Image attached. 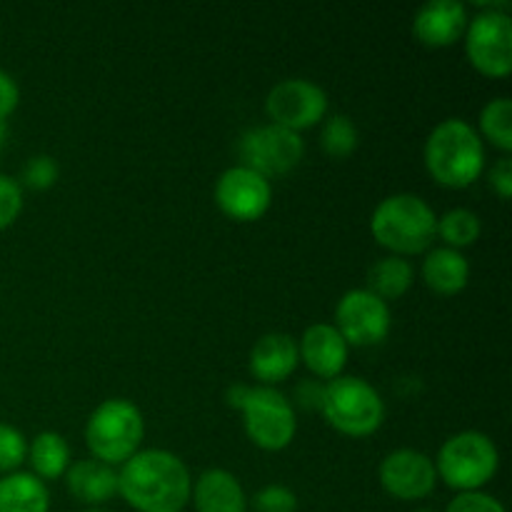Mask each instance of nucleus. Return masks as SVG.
<instances>
[{
	"mask_svg": "<svg viewBox=\"0 0 512 512\" xmlns=\"http://www.w3.org/2000/svg\"><path fill=\"white\" fill-rule=\"evenodd\" d=\"M410 285H413V265L400 255L378 260L368 273V290L385 303L408 293Z\"/></svg>",
	"mask_w": 512,
	"mask_h": 512,
	"instance_id": "obj_22",
	"label": "nucleus"
},
{
	"mask_svg": "<svg viewBox=\"0 0 512 512\" xmlns=\"http://www.w3.org/2000/svg\"><path fill=\"white\" fill-rule=\"evenodd\" d=\"M415 512H435V510H430V508H420V510H415Z\"/></svg>",
	"mask_w": 512,
	"mask_h": 512,
	"instance_id": "obj_36",
	"label": "nucleus"
},
{
	"mask_svg": "<svg viewBox=\"0 0 512 512\" xmlns=\"http://www.w3.org/2000/svg\"><path fill=\"white\" fill-rule=\"evenodd\" d=\"M438 215L420 195L398 193L380 200L370 218L373 238L395 255H418L435 238Z\"/></svg>",
	"mask_w": 512,
	"mask_h": 512,
	"instance_id": "obj_3",
	"label": "nucleus"
},
{
	"mask_svg": "<svg viewBox=\"0 0 512 512\" xmlns=\"http://www.w3.org/2000/svg\"><path fill=\"white\" fill-rule=\"evenodd\" d=\"M118 493L138 512H180L193 493V480L178 455L143 450L120 468Z\"/></svg>",
	"mask_w": 512,
	"mask_h": 512,
	"instance_id": "obj_1",
	"label": "nucleus"
},
{
	"mask_svg": "<svg viewBox=\"0 0 512 512\" xmlns=\"http://www.w3.org/2000/svg\"><path fill=\"white\" fill-rule=\"evenodd\" d=\"M58 180V163L50 155L30 158L23 168V183L33 190H48Z\"/></svg>",
	"mask_w": 512,
	"mask_h": 512,
	"instance_id": "obj_29",
	"label": "nucleus"
},
{
	"mask_svg": "<svg viewBox=\"0 0 512 512\" xmlns=\"http://www.w3.org/2000/svg\"><path fill=\"white\" fill-rule=\"evenodd\" d=\"M68 490L75 500L90 505H103L118 493V473L100 460H78L65 473Z\"/></svg>",
	"mask_w": 512,
	"mask_h": 512,
	"instance_id": "obj_18",
	"label": "nucleus"
},
{
	"mask_svg": "<svg viewBox=\"0 0 512 512\" xmlns=\"http://www.w3.org/2000/svg\"><path fill=\"white\" fill-rule=\"evenodd\" d=\"M468 28V10L460 0H430L415 13L413 30L420 43L445 48L460 40Z\"/></svg>",
	"mask_w": 512,
	"mask_h": 512,
	"instance_id": "obj_15",
	"label": "nucleus"
},
{
	"mask_svg": "<svg viewBox=\"0 0 512 512\" xmlns=\"http://www.w3.org/2000/svg\"><path fill=\"white\" fill-rule=\"evenodd\" d=\"M380 483L398 500H423L435 490L438 473H435V463L425 453L400 448L385 455L380 463Z\"/></svg>",
	"mask_w": 512,
	"mask_h": 512,
	"instance_id": "obj_13",
	"label": "nucleus"
},
{
	"mask_svg": "<svg viewBox=\"0 0 512 512\" xmlns=\"http://www.w3.org/2000/svg\"><path fill=\"white\" fill-rule=\"evenodd\" d=\"M28 458V443L13 425L0 423V473H15Z\"/></svg>",
	"mask_w": 512,
	"mask_h": 512,
	"instance_id": "obj_26",
	"label": "nucleus"
},
{
	"mask_svg": "<svg viewBox=\"0 0 512 512\" xmlns=\"http://www.w3.org/2000/svg\"><path fill=\"white\" fill-rule=\"evenodd\" d=\"M423 278L430 290L440 295H455L468 285L470 263L460 250L435 248L425 255Z\"/></svg>",
	"mask_w": 512,
	"mask_h": 512,
	"instance_id": "obj_19",
	"label": "nucleus"
},
{
	"mask_svg": "<svg viewBox=\"0 0 512 512\" xmlns=\"http://www.w3.org/2000/svg\"><path fill=\"white\" fill-rule=\"evenodd\" d=\"M5 135H8V125H5V120L0 118V143L5 140Z\"/></svg>",
	"mask_w": 512,
	"mask_h": 512,
	"instance_id": "obj_34",
	"label": "nucleus"
},
{
	"mask_svg": "<svg viewBox=\"0 0 512 512\" xmlns=\"http://www.w3.org/2000/svg\"><path fill=\"white\" fill-rule=\"evenodd\" d=\"M305 145L300 133L280 125H260L240 138V158L245 168L255 170L263 178H275L293 170L303 160Z\"/></svg>",
	"mask_w": 512,
	"mask_h": 512,
	"instance_id": "obj_9",
	"label": "nucleus"
},
{
	"mask_svg": "<svg viewBox=\"0 0 512 512\" xmlns=\"http://www.w3.org/2000/svg\"><path fill=\"white\" fill-rule=\"evenodd\" d=\"M143 415L130 400L113 398L100 403L85 425V443L95 460L105 465H123L138 453L143 443Z\"/></svg>",
	"mask_w": 512,
	"mask_h": 512,
	"instance_id": "obj_4",
	"label": "nucleus"
},
{
	"mask_svg": "<svg viewBox=\"0 0 512 512\" xmlns=\"http://www.w3.org/2000/svg\"><path fill=\"white\" fill-rule=\"evenodd\" d=\"M255 512H295L298 510V498L285 485H265L253 500Z\"/></svg>",
	"mask_w": 512,
	"mask_h": 512,
	"instance_id": "obj_27",
	"label": "nucleus"
},
{
	"mask_svg": "<svg viewBox=\"0 0 512 512\" xmlns=\"http://www.w3.org/2000/svg\"><path fill=\"white\" fill-rule=\"evenodd\" d=\"M243 425L248 438L263 450H283L293 443L298 420H295L293 403L280 390L258 385L245 390L240 403Z\"/></svg>",
	"mask_w": 512,
	"mask_h": 512,
	"instance_id": "obj_7",
	"label": "nucleus"
},
{
	"mask_svg": "<svg viewBox=\"0 0 512 512\" xmlns=\"http://www.w3.org/2000/svg\"><path fill=\"white\" fill-rule=\"evenodd\" d=\"M265 110H268L273 125L300 133V130L313 128L315 123L325 118V113H328V95L313 80H280L268 93Z\"/></svg>",
	"mask_w": 512,
	"mask_h": 512,
	"instance_id": "obj_11",
	"label": "nucleus"
},
{
	"mask_svg": "<svg viewBox=\"0 0 512 512\" xmlns=\"http://www.w3.org/2000/svg\"><path fill=\"white\" fill-rule=\"evenodd\" d=\"M325 385L318 383V380H303V383L295 388V400H298L300 408L305 410H320L323 405Z\"/></svg>",
	"mask_w": 512,
	"mask_h": 512,
	"instance_id": "obj_31",
	"label": "nucleus"
},
{
	"mask_svg": "<svg viewBox=\"0 0 512 512\" xmlns=\"http://www.w3.org/2000/svg\"><path fill=\"white\" fill-rule=\"evenodd\" d=\"M28 460L33 465L35 478L55 480L68 473L70 468V448L63 435L40 433L28 448Z\"/></svg>",
	"mask_w": 512,
	"mask_h": 512,
	"instance_id": "obj_21",
	"label": "nucleus"
},
{
	"mask_svg": "<svg viewBox=\"0 0 512 512\" xmlns=\"http://www.w3.org/2000/svg\"><path fill=\"white\" fill-rule=\"evenodd\" d=\"M320 145L330 158H348L358 148V128L348 115H330L320 133Z\"/></svg>",
	"mask_w": 512,
	"mask_h": 512,
	"instance_id": "obj_25",
	"label": "nucleus"
},
{
	"mask_svg": "<svg viewBox=\"0 0 512 512\" xmlns=\"http://www.w3.org/2000/svg\"><path fill=\"white\" fill-rule=\"evenodd\" d=\"M390 325V308L385 300L370 293L368 288L348 290L338 300L335 308V330L343 335V340L355 348L365 345H378L388 338Z\"/></svg>",
	"mask_w": 512,
	"mask_h": 512,
	"instance_id": "obj_10",
	"label": "nucleus"
},
{
	"mask_svg": "<svg viewBox=\"0 0 512 512\" xmlns=\"http://www.w3.org/2000/svg\"><path fill=\"white\" fill-rule=\"evenodd\" d=\"M348 350L350 345L335 330V325L315 323L303 333L298 355L308 365L310 373L325 380H335L348 363Z\"/></svg>",
	"mask_w": 512,
	"mask_h": 512,
	"instance_id": "obj_14",
	"label": "nucleus"
},
{
	"mask_svg": "<svg viewBox=\"0 0 512 512\" xmlns=\"http://www.w3.org/2000/svg\"><path fill=\"white\" fill-rule=\"evenodd\" d=\"M435 235L445 240V248H468L480 238V218L468 208H453L438 218Z\"/></svg>",
	"mask_w": 512,
	"mask_h": 512,
	"instance_id": "obj_23",
	"label": "nucleus"
},
{
	"mask_svg": "<svg viewBox=\"0 0 512 512\" xmlns=\"http://www.w3.org/2000/svg\"><path fill=\"white\" fill-rule=\"evenodd\" d=\"M445 512H505V508L498 498L475 490V493H460Z\"/></svg>",
	"mask_w": 512,
	"mask_h": 512,
	"instance_id": "obj_30",
	"label": "nucleus"
},
{
	"mask_svg": "<svg viewBox=\"0 0 512 512\" xmlns=\"http://www.w3.org/2000/svg\"><path fill=\"white\" fill-rule=\"evenodd\" d=\"M215 200L228 218L238 220V223H250L268 213L273 188H270V180L255 170L245 168V165H233L215 183Z\"/></svg>",
	"mask_w": 512,
	"mask_h": 512,
	"instance_id": "obj_12",
	"label": "nucleus"
},
{
	"mask_svg": "<svg viewBox=\"0 0 512 512\" xmlns=\"http://www.w3.org/2000/svg\"><path fill=\"white\" fill-rule=\"evenodd\" d=\"M320 413L338 433L350 435V438H365L383 425L385 403L368 380L338 375L335 380L325 383Z\"/></svg>",
	"mask_w": 512,
	"mask_h": 512,
	"instance_id": "obj_5",
	"label": "nucleus"
},
{
	"mask_svg": "<svg viewBox=\"0 0 512 512\" xmlns=\"http://www.w3.org/2000/svg\"><path fill=\"white\" fill-rule=\"evenodd\" d=\"M490 185H493L495 193L503 200H508L512 195V160L500 158L498 163L490 170Z\"/></svg>",
	"mask_w": 512,
	"mask_h": 512,
	"instance_id": "obj_32",
	"label": "nucleus"
},
{
	"mask_svg": "<svg viewBox=\"0 0 512 512\" xmlns=\"http://www.w3.org/2000/svg\"><path fill=\"white\" fill-rule=\"evenodd\" d=\"M498 465L500 453L493 440L478 430H465L445 440L435 460V473L448 488L475 493L495 478Z\"/></svg>",
	"mask_w": 512,
	"mask_h": 512,
	"instance_id": "obj_6",
	"label": "nucleus"
},
{
	"mask_svg": "<svg viewBox=\"0 0 512 512\" xmlns=\"http://www.w3.org/2000/svg\"><path fill=\"white\" fill-rule=\"evenodd\" d=\"M83 512H105V510H100V508H88V510H83Z\"/></svg>",
	"mask_w": 512,
	"mask_h": 512,
	"instance_id": "obj_35",
	"label": "nucleus"
},
{
	"mask_svg": "<svg viewBox=\"0 0 512 512\" xmlns=\"http://www.w3.org/2000/svg\"><path fill=\"white\" fill-rule=\"evenodd\" d=\"M193 505L198 512H245L248 498L243 485L228 470H205L193 488Z\"/></svg>",
	"mask_w": 512,
	"mask_h": 512,
	"instance_id": "obj_17",
	"label": "nucleus"
},
{
	"mask_svg": "<svg viewBox=\"0 0 512 512\" xmlns=\"http://www.w3.org/2000/svg\"><path fill=\"white\" fill-rule=\"evenodd\" d=\"M18 100H20V90L15 85V80L0 68V118H8L15 108H18Z\"/></svg>",
	"mask_w": 512,
	"mask_h": 512,
	"instance_id": "obj_33",
	"label": "nucleus"
},
{
	"mask_svg": "<svg viewBox=\"0 0 512 512\" xmlns=\"http://www.w3.org/2000/svg\"><path fill=\"white\" fill-rule=\"evenodd\" d=\"M20 210H23V188L18 180L0 175V230L13 225Z\"/></svg>",
	"mask_w": 512,
	"mask_h": 512,
	"instance_id": "obj_28",
	"label": "nucleus"
},
{
	"mask_svg": "<svg viewBox=\"0 0 512 512\" xmlns=\"http://www.w3.org/2000/svg\"><path fill=\"white\" fill-rule=\"evenodd\" d=\"M425 168L445 188H468L485 168L478 130L463 118H448L433 128L425 143Z\"/></svg>",
	"mask_w": 512,
	"mask_h": 512,
	"instance_id": "obj_2",
	"label": "nucleus"
},
{
	"mask_svg": "<svg viewBox=\"0 0 512 512\" xmlns=\"http://www.w3.org/2000/svg\"><path fill=\"white\" fill-rule=\"evenodd\" d=\"M480 130L500 150H512V100L495 98L480 110Z\"/></svg>",
	"mask_w": 512,
	"mask_h": 512,
	"instance_id": "obj_24",
	"label": "nucleus"
},
{
	"mask_svg": "<svg viewBox=\"0 0 512 512\" xmlns=\"http://www.w3.org/2000/svg\"><path fill=\"white\" fill-rule=\"evenodd\" d=\"M298 343L285 333H268L250 350V373L260 385L283 383L298 368Z\"/></svg>",
	"mask_w": 512,
	"mask_h": 512,
	"instance_id": "obj_16",
	"label": "nucleus"
},
{
	"mask_svg": "<svg viewBox=\"0 0 512 512\" xmlns=\"http://www.w3.org/2000/svg\"><path fill=\"white\" fill-rule=\"evenodd\" d=\"M465 28L468 60L488 78H505L512 70V20L505 13L508 3L485 5Z\"/></svg>",
	"mask_w": 512,
	"mask_h": 512,
	"instance_id": "obj_8",
	"label": "nucleus"
},
{
	"mask_svg": "<svg viewBox=\"0 0 512 512\" xmlns=\"http://www.w3.org/2000/svg\"><path fill=\"white\" fill-rule=\"evenodd\" d=\"M48 488L33 473H8L0 478V512H48Z\"/></svg>",
	"mask_w": 512,
	"mask_h": 512,
	"instance_id": "obj_20",
	"label": "nucleus"
}]
</instances>
